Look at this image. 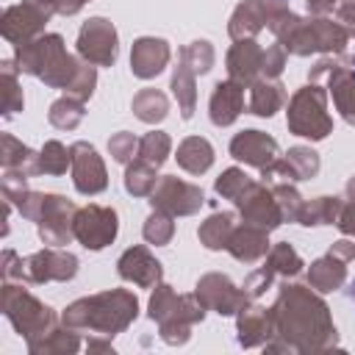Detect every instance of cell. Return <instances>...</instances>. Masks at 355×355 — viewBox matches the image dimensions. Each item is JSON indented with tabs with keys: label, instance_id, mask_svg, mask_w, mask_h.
<instances>
[{
	"label": "cell",
	"instance_id": "48",
	"mask_svg": "<svg viewBox=\"0 0 355 355\" xmlns=\"http://www.w3.org/2000/svg\"><path fill=\"white\" fill-rule=\"evenodd\" d=\"M283 64H286V47L277 42L272 44L269 50H263V64H261V72L266 78H277L283 72Z\"/></svg>",
	"mask_w": 355,
	"mask_h": 355
},
{
	"label": "cell",
	"instance_id": "44",
	"mask_svg": "<svg viewBox=\"0 0 355 355\" xmlns=\"http://www.w3.org/2000/svg\"><path fill=\"white\" fill-rule=\"evenodd\" d=\"M180 58L194 69V75H197V72L202 75V72H208L211 64H214V50H211L208 42H191L189 47H183Z\"/></svg>",
	"mask_w": 355,
	"mask_h": 355
},
{
	"label": "cell",
	"instance_id": "28",
	"mask_svg": "<svg viewBox=\"0 0 355 355\" xmlns=\"http://www.w3.org/2000/svg\"><path fill=\"white\" fill-rule=\"evenodd\" d=\"M272 324H275V316L272 311H263V308H241V316H239V341L244 347H252L258 341H263L269 333H272Z\"/></svg>",
	"mask_w": 355,
	"mask_h": 355
},
{
	"label": "cell",
	"instance_id": "14",
	"mask_svg": "<svg viewBox=\"0 0 355 355\" xmlns=\"http://www.w3.org/2000/svg\"><path fill=\"white\" fill-rule=\"evenodd\" d=\"M72 153V180H75V189L80 194H97L108 186V178H105V166L97 155V150L86 141H75L69 147Z\"/></svg>",
	"mask_w": 355,
	"mask_h": 355
},
{
	"label": "cell",
	"instance_id": "24",
	"mask_svg": "<svg viewBox=\"0 0 355 355\" xmlns=\"http://www.w3.org/2000/svg\"><path fill=\"white\" fill-rule=\"evenodd\" d=\"M266 14H269V3L266 0H244L233 17H230V36L239 42V39H252L263 25H266Z\"/></svg>",
	"mask_w": 355,
	"mask_h": 355
},
{
	"label": "cell",
	"instance_id": "9",
	"mask_svg": "<svg viewBox=\"0 0 355 355\" xmlns=\"http://www.w3.org/2000/svg\"><path fill=\"white\" fill-rule=\"evenodd\" d=\"M116 211L114 208H103V205H86L80 211H75V239L86 247V250H103L105 244L114 241L116 236Z\"/></svg>",
	"mask_w": 355,
	"mask_h": 355
},
{
	"label": "cell",
	"instance_id": "45",
	"mask_svg": "<svg viewBox=\"0 0 355 355\" xmlns=\"http://www.w3.org/2000/svg\"><path fill=\"white\" fill-rule=\"evenodd\" d=\"M272 194H275V200H277V205H280L283 219H297V216H300L302 200H300V194H297L288 183H277V186H272Z\"/></svg>",
	"mask_w": 355,
	"mask_h": 355
},
{
	"label": "cell",
	"instance_id": "18",
	"mask_svg": "<svg viewBox=\"0 0 355 355\" xmlns=\"http://www.w3.org/2000/svg\"><path fill=\"white\" fill-rule=\"evenodd\" d=\"M261 64H263V50L252 39H239L227 53L230 80H236L241 86H247V83L252 86L255 83V75L261 72Z\"/></svg>",
	"mask_w": 355,
	"mask_h": 355
},
{
	"label": "cell",
	"instance_id": "1",
	"mask_svg": "<svg viewBox=\"0 0 355 355\" xmlns=\"http://www.w3.org/2000/svg\"><path fill=\"white\" fill-rule=\"evenodd\" d=\"M275 330L294 349H322L336 341V327L327 316V305L305 286H286L272 308Z\"/></svg>",
	"mask_w": 355,
	"mask_h": 355
},
{
	"label": "cell",
	"instance_id": "6",
	"mask_svg": "<svg viewBox=\"0 0 355 355\" xmlns=\"http://www.w3.org/2000/svg\"><path fill=\"white\" fill-rule=\"evenodd\" d=\"M150 316L161 322V336L169 344H178V336H183V341L189 338V324L202 319V305H194L191 297H178L169 286H158L153 300H150Z\"/></svg>",
	"mask_w": 355,
	"mask_h": 355
},
{
	"label": "cell",
	"instance_id": "40",
	"mask_svg": "<svg viewBox=\"0 0 355 355\" xmlns=\"http://www.w3.org/2000/svg\"><path fill=\"white\" fill-rule=\"evenodd\" d=\"M47 338H33L28 341V349L31 352H75L78 349V338L69 333V330H50L44 333Z\"/></svg>",
	"mask_w": 355,
	"mask_h": 355
},
{
	"label": "cell",
	"instance_id": "33",
	"mask_svg": "<svg viewBox=\"0 0 355 355\" xmlns=\"http://www.w3.org/2000/svg\"><path fill=\"white\" fill-rule=\"evenodd\" d=\"M172 92H175V97H178V105H180V114L183 116H191V111H194V69L180 58V64H178V69H175V75H172Z\"/></svg>",
	"mask_w": 355,
	"mask_h": 355
},
{
	"label": "cell",
	"instance_id": "38",
	"mask_svg": "<svg viewBox=\"0 0 355 355\" xmlns=\"http://www.w3.org/2000/svg\"><path fill=\"white\" fill-rule=\"evenodd\" d=\"M67 164H72V153L61 141H47L39 153V169L47 175H64Z\"/></svg>",
	"mask_w": 355,
	"mask_h": 355
},
{
	"label": "cell",
	"instance_id": "47",
	"mask_svg": "<svg viewBox=\"0 0 355 355\" xmlns=\"http://www.w3.org/2000/svg\"><path fill=\"white\" fill-rule=\"evenodd\" d=\"M108 150H111V155H114L119 164H128V161L136 155L139 141H136L133 133H116V136L108 141Z\"/></svg>",
	"mask_w": 355,
	"mask_h": 355
},
{
	"label": "cell",
	"instance_id": "16",
	"mask_svg": "<svg viewBox=\"0 0 355 355\" xmlns=\"http://www.w3.org/2000/svg\"><path fill=\"white\" fill-rule=\"evenodd\" d=\"M197 300L202 308H214L219 313H236L247 308V291H239L225 275H205L197 283Z\"/></svg>",
	"mask_w": 355,
	"mask_h": 355
},
{
	"label": "cell",
	"instance_id": "37",
	"mask_svg": "<svg viewBox=\"0 0 355 355\" xmlns=\"http://www.w3.org/2000/svg\"><path fill=\"white\" fill-rule=\"evenodd\" d=\"M125 189L130 194H136V197L153 194V189H155V166H150V164L136 158L133 166H128V172H125Z\"/></svg>",
	"mask_w": 355,
	"mask_h": 355
},
{
	"label": "cell",
	"instance_id": "53",
	"mask_svg": "<svg viewBox=\"0 0 355 355\" xmlns=\"http://www.w3.org/2000/svg\"><path fill=\"white\" fill-rule=\"evenodd\" d=\"M338 3L341 0H308V8L316 11V14H330V11L338 8Z\"/></svg>",
	"mask_w": 355,
	"mask_h": 355
},
{
	"label": "cell",
	"instance_id": "55",
	"mask_svg": "<svg viewBox=\"0 0 355 355\" xmlns=\"http://www.w3.org/2000/svg\"><path fill=\"white\" fill-rule=\"evenodd\" d=\"M352 64H355V58H352Z\"/></svg>",
	"mask_w": 355,
	"mask_h": 355
},
{
	"label": "cell",
	"instance_id": "36",
	"mask_svg": "<svg viewBox=\"0 0 355 355\" xmlns=\"http://www.w3.org/2000/svg\"><path fill=\"white\" fill-rule=\"evenodd\" d=\"M83 119V103L75 97H61L50 105V125L58 130H72Z\"/></svg>",
	"mask_w": 355,
	"mask_h": 355
},
{
	"label": "cell",
	"instance_id": "7",
	"mask_svg": "<svg viewBox=\"0 0 355 355\" xmlns=\"http://www.w3.org/2000/svg\"><path fill=\"white\" fill-rule=\"evenodd\" d=\"M288 130L305 139H324L333 130V119L327 116L324 89L308 83L288 103Z\"/></svg>",
	"mask_w": 355,
	"mask_h": 355
},
{
	"label": "cell",
	"instance_id": "13",
	"mask_svg": "<svg viewBox=\"0 0 355 355\" xmlns=\"http://www.w3.org/2000/svg\"><path fill=\"white\" fill-rule=\"evenodd\" d=\"M230 155L244 161V164L258 166L261 175L266 178L269 169L275 166V161L280 158V150H277V141L272 136H266L261 130H244L230 141Z\"/></svg>",
	"mask_w": 355,
	"mask_h": 355
},
{
	"label": "cell",
	"instance_id": "29",
	"mask_svg": "<svg viewBox=\"0 0 355 355\" xmlns=\"http://www.w3.org/2000/svg\"><path fill=\"white\" fill-rule=\"evenodd\" d=\"M178 164H180L186 172H191V175H202V172L214 164V150H211V144H208L205 139L189 136V139H183L180 147H178Z\"/></svg>",
	"mask_w": 355,
	"mask_h": 355
},
{
	"label": "cell",
	"instance_id": "22",
	"mask_svg": "<svg viewBox=\"0 0 355 355\" xmlns=\"http://www.w3.org/2000/svg\"><path fill=\"white\" fill-rule=\"evenodd\" d=\"M227 250L233 252V258L239 261H258L261 255H266L269 250V239H266V230L258 227V225H241V227H233L230 233V241H227Z\"/></svg>",
	"mask_w": 355,
	"mask_h": 355
},
{
	"label": "cell",
	"instance_id": "23",
	"mask_svg": "<svg viewBox=\"0 0 355 355\" xmlns=\"http://www.w3.org/2000/svg\"><path fill=\"white\" fill-rule=\"evenodd\" d=\"M319 172V155L311 147H294L286 153V158H277L266 178H288V180H305Z\"/></svg>",
	"mask_w": 355,
	"mask_h": 355
},
{
	"label": "cell",
	"instance_id": "17",
	"mask_svg": "<svg viewBox=\"0 0 355 355\" xmlns=\"http://www.w3.org/2000/svg\"><path fill=\"white\" fill-rule=\"evenodd\" d=\"M58 53H64V39L58 33L36 36L28 44H19L17 47V69L42 78V72L55 61Z\"/></svg>",
	"mask_w": 355,
	"mask_h": 355
},
{
	"label": "cell",
	"instance_id": "4",
	"mask_svg": "<svg viewBox=\"0 0 355 355\" xmlns=\"http://www.w3.org/2000/svg\"><path fill=\"white\" fill-rule=\"evenodd\" d=\"M78 272V258L58 250H42L28 255L25 261L17 252H3V277H19L28 283H47V280H69Z\"/></svg>",
	"mask_w": 355,
	"mask_h": 355
},
{
	"label": "cell",
	"instance_id": "25",
	"mask_svg": "<svg viewBox=\"0 0 355 355\" xmlns=\"http://www.w3.org/2000/svg\"><path fill=\"white\" fill-rule=\"evenodd\" d=\"M327 75H330V94H333L336 108L349 125H355V69L330 64Z\"/></svg>",
	"mask_w": 355,
	"mask_h": 355
},
{
	"label": "cell",
	"instance_id": "41",
	"mask_svg": "<svg viewBox=\"0 0 355 355\" xmlns=\"http://www.w3.org/2000/svg\"><path fill=\"white\" fill-rule=\"evenodd\" d=\"M266 269L275 272V275H297V272L302 269V261H300V255H297L288 244H277V247L269 252Z\"/></svg>",
	"mask_w": 355,
	"mask_h": 355
},
{
	"label": "cell",
	"instance_id": "46",
	"mask_svg": "<svg viewBox=\"0 0 355 355\" xmlns=\"http://www.w3.org/2000/svg\"><path fill=\"white\" fill-rule=\"evenodd\" d=\"M94 83H97V75H94V67H80V72L75 75V80L67 86V97H75V100H89L92 92H94Z\"/></svg>",
	"mask_w": 355,
	"mask_h": 355
},
{
	"label": "cell",
	"instance_id": "26",
	"mask_svg": "<svg viewBox=\"0 0 355 355\" xmlns=\"http://www.w3.org/2000/svg\"><path fill=\"white\" fill-rule=\"evenodd\" d=\"M3 172L6 175H22V178H31V175H39V155L25 147L22 141H17L14 136H3Z\"/></svg>",
	"mask_w": 355,
	"mask_h": 355
},
{
	"label": "cell",
	"instance_id": "19",
	"mask_svg": "<svg viewBox=\"0 0 355 355\" xmlns=\"http://www.w3.org/2000/svg\"><path fill=\"white\" fill-rule=\"evenodd\" d=\"M169 61V44L164 39H153V36H144L133 44V53H130V69L133 75L139 78H155Z\"/></svg>",
	"mask_w": 355,
	"mask_h": 355
},
{
	"label": "cell",
	"instance_id": "2",
	"mask_svg": "<svg viewBox=\"0 0 355 355\" xmlns=\"http://www.w3.org/2000/svg\"><path fill=\"white\" fill-rule=\"evenodd\" d=\"M272 17H266V28L280 39L288 53L308 55V53H341L347 47V28L330 19H300L286 6L272 3Z\"/></svg>",
	"mask_w": 355,
	"mask_h": 355
},
{
	"label": "cell",
	"instance_id": "39",
	"mask_svg": "<svg viewBox=\"0 0 355 355\" xmlns=\"http://www.w3.org/2000/svg\"><path fill=\"white\" fill-rule=\"evenodd\" d=\"M0 86H3V114L11 116V114L22 111V92H19V86H17V67H14L11 61H3Z\"/></svg>",
	"mask_w": 355,
	"mask_h": 355
},
{
	"label": "cell",
	"instance_id": "12",
	"mask_svg": "<svg viewBox=\"0 0 355 355\" xmlns=\"http://www.w3.org/2000/svg\"><path fill=\"white\" fill-rule=\"evenodd\" d=\"M39 236L44 244L61 247L69 241V236H75L72 222H75V205L58 194H44L42 200V211H39Z\"/></svg>",
	"mask_w": 355,
	"mask_h": 355
},
{
	"label": "cell",
	"instance_id": "21",
	"mask_svg": "<svg viewBox=\"0 0 355 355\" xmlns=\"http://www.w3.org/2000/svg\"><path fill=\"white\" fill-rule=\"evenodd\" d=\"M116 266H119V275L125 280H133L136 286H155L161 280V263L144 247H130Z\"/></svg>",
	"mask_w": 355,
	"mask_h": 355
},
{
	"label": "cell",
	"instance_id": "49",
	"mask_svg": "<svg viewBox=\"0 0 355 355\" xmlns=\"http://www.w3.org/2000/svg\"><path fill=\"white\" fill-rule=\"evenodd\" d=\"M272 275H275V272H269L266 266H263V269H258V272H252V275L247 277V283H244L247 297H258V294H263V291H266V286L272 283Z\"/></svg>",
	"mask_w": 355,
	"mask_h": 355
},
{
	"label": "cell",
	"instance_id": "11",
	"mask_svg": "<svg viewBox=\"0 0 355 355\" xmlns=\"http://www.w3.org/2000/svg\"><path fill=\"white\" fill-rule=\"evenodd\" d=\"M153 200V208L158 211H166L172 216H186V214H194L200 205H202V191L200 186L194 183H186V180H178L172 175L161 178L150 194Z\"/></svg>",
	"mask_w": 355,
	"mask_h": 355
},
{
	"label": "cell",
	"instance_id": "3",
	"mask_svg": "<svg viewBox=\"0 0 355 355\" xmlns=\"http://www.w3.org/2000/svg\"><path fill=\"white\" fill-rule=\"evenodd\" d=\"M136 311H139L136 297L125 288H114V291L72 302L61 319L67 327H75V330L89 327V330H97L103 336H114L136 319Z\"/></svg>",
	"mask_w": 355,
	"mask_h": 355
},
{
	"label": "cell",
	"instance_id": "42",
	"mask_svg": "<svg viewBox=\"0 0 355 355\" xmlns=\"http://www.w3.org/2000/svg\"><path fill=\"white\" fill-rule=\"evenodd\" d=\"M172 233H175L172 214H166V211H158V208H155V214L144 222V239H147L150 244H166V241L172 239Z\"/></svg>",
	"mask_w": 355,
	"mask_h": 355
},
{
	"label": "cell",
	"instance_id": "30",
	"mask_svg": "<svg viewBox=\"0 0 355 355\" xmlns=\"http://www.w3.org/2000/svg\"><path fill=\"white\" fill-rule=\"evenodd\" d=\"M283 103H286V92H283L280 83H272L269 78L252 83V89H250V111L252 114L272 116Z\"/></svg>",
	"mask_w": 355,
	"mask_h": 355
},
{
	"label": "cell",
	"instance_id": "34",
	"mask_svg": "<svg viewBox=\"0 0 355 355\" xmlns=\"http://www.w3.org/2000/svg\"><path fill=\"white\" fill-rule=\"evenodd\" d=\"M133 114L141 122H161L166 116V97L158 89H144L133 97Z\"/></svg>",
	"mask_w": 355,
	"mask_h": 355
},
{
	"label": "cell",
	"instance_id": "8",
	"mask_svg": "<svg viewBox=\"0 0 355 355\" xmlns=\"http://www.w3.org/2000/svg\"><path fill=\"white\" fill-rule=\"evenodd\" d=\"M53 8L42 0H22L11 8H6L3 14V36L11 42V44H28L31 39L39 36V31L47 25Z\"/></svg>",
	"mask_w": 355,
	"mask_h": 355
},
{
	"label": "cell",
	"instance_id": "15",
	"mask_svg": "<svg viewBox=\"0 0 355 355\" xmlns=\"http://www.w3.org/2000/svg\"><path fill=\"white\" fill-rule=\"evenodd\" d=\"M236 205H239V211H241L247 225H258L263 230H272V227H277L283 222V214H280V205H277L272 189H266L261 183H252Z\"/></svg>",
	"mask_w": 355,
	"mask_h": 355
},
{
	"label": "cell",
	"instance_id": "27",
	"mask_svg": "<svg viewBox=\"0 0 355 355\" xmlns=\"http://www.w3.org/2000/svg\"><path fill=\"white\" fill-rule=\"evenodd\" d=\"M344 263H347V261L338 258V255L330 250L324 258H319V261L311 266V272H308L311 286L319 288V291H336V288L344 283V277H347V266H344Z\"/></svg>",
	"mask_w": 355,
	"mask_h": 355
},
{
	"label": "cell",
	"instance_id": "31",
	"mask_svg": "<svg viewBox=\"0 0 355 355\" xmlns=\"http://www.w3.org/2000/svg\"><path fill=\"white\" fill-rule=\"evenodd\" d=\"M338 211H341V202L336 197H316L311 202H302L297 222L300 225H330L338 219Z\"/></svg>",
	"mask_w": 355,
	"mask_h": 355
},
{
	"label": "cell",
	"instance_id": "50",
	"mask_svg": "<svg viewBox=\"0 0 355 355\" xmlns=\"http://www.w3.org/2000/svg\"><path fill=\"white\" fill-rule=\"evenodd\" d=\"M338 227L344 233H355V197H349V202L341 208L338 214Z\"/></svg>",
	"mask_w": 355,
	"mask_h": 355
},
{
	"label": "cell",
	"instance_id": "32",
	"mask_svg": "<svg viewBox=\"0 0 355 355\" xmlns=\"http://www.w3.org/2000/svg\"><path fill=\"white\" fill-rule=\"evenodd\" d=\"M233 233V214H214L200 225V241L208 250H222L227 247Z\"/></svg>",
	"mask_w": 355,
	"mask_h": 355
},
{
	"label": "cell",
	"instance_id": "20",
	"mask_svg": "<svg viewBox=\"0 0 355 355\" xmlns=\"http://www.w3.org/2000/svg\"><path fill=\"white\" fill-rule=\"evenodd\" d=\"M244 108V86L236 83V80H225V83H216L214 86V94H211V122L225 128L230 125Z\"/></svg>",
	"mask_w": 355,
	"mask_h": 355
},
{
	"label": "cell",
	"instance_id": "51",
	"mask_svg": "<svg viewBox=\"0 0 355 355\" xmlns=\"http://www.w3.org/2000/svg\"><path fill=\"white\" fill-rule=\"evenodd\" d=\"M333 14H336L338 22L349 25V31H355V0H341L338 8H336Z\"/></svg>",
	"mask_w": 355,
	"mask_h": 355
},
{
	"label": "cell",
	"instance_id": "10",
	"mask_svg": "<svg viewBox=\"0 0 355 355\" xmlns=\"http://www.w3.org/2000/svg\"><path fill=\"white\" fill-rule=\"evenodd\" d=\"M78 53L97 67H111L116 61V31L108 19L94 17L78 33Z\"/></svg>",
	"mask_w": 355,
	"mask_h": 355
},
{
	"label": "cell",
	"instance_id": "54",
	"mask_svg": "<svg viewBox=\"0 0 355 355\" xmlns=\"http://www.w3.org/2000/svg\"><path fill=\"white\" fill-rule=\"evenodd\" d=\"M349 297H352V300H355V283H352V291H349Z\"/></svg>",
	"mask_w": 355,
	"mask_h": 355
},
{
	"label": "cell",
	"instance_id": "52",
	"mask_svg": "<svg viewBox=\"0 0 355 355\" xmlns=\"http://www.w3.org/2000/svg\"><path fill=\"white\" fill-rule=\"evenodd\" d=\"M42 3H47L55 14H75V11L83 8L86 0H42Z\"/></svg>",
	"mask_w": 355,
	"mask_h": 355
},
{
	"label": "cell",
	"instance_id": "35",
	"mask_svg": "<svg viewBox=\"0 0 355 355\" xmlns=\"http://www.w3.org/2000/svg\"><path fill=\"white\" fill-rule=\"evenodd\" d=\"M169 147H172L169 136H166V133H161V130H153V133H147L144 139H139V150H136V158L158 169V166L166 161V155H169Z\"/></svg>",
	"mask_w": 355,
	"mask_h": 355
},
{
	"label": "cell",
	"instance_id": "43",
	"mask_svg": "<svg viewBox=\"0 0 355 355\" xmlns=\"http://www.w3.org/2000/svg\"><path fill=\"white\" fill-rule=\"evenodd\" d=\"M250 186H252V180H250V178H247L241 169H227V172H225L219 180H216V191H219L222 197L233 200V202H239Z\"/></svg>",
	"mask_w": 355,
	"mask_h": 355
},
{
	"label": "cell",
	"instance_id": "5",
	"mask_svg": "<svg viewBox=\"0 0 355 355\" xmlns=\"http://www.w3.org/2000/svg\"><path fill=\"white\" fill-rule=\"evenodd\" d=\"M3 311L8 316V322L14 324V330L25 338H36L53 330V311L47 305H42L33 294H28L22 286L6 283L3 286Z\"/></svg>",
	"mask_w": 355,
	"mask_h": 355
}]
</instances>
